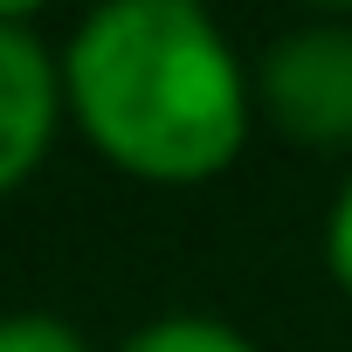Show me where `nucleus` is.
I'll return each mask as SVG.
<instances>
[{"mask_svg":"<svg viewBox=\"0 0 352 352\" xmlns=\"http://www.w3.org/2000/svg\"><path fill=\"white\" fill-rule=\"evenodd\" d=\"M324 270H331V283L352 297V173H345L331 214H324Z\"/></svg>","mask_w":352,"mask_h":352,"instance_id":"obj_6","label":"nucleus"},{"mask_svg":"<svg viewBox=\"0 0 352 352\" xmlns=\"http://www.w3.org/2000/svg\"><path fill=\"white\" fill-rule=\"evenodd\" d=\"M256 111L318 152L352 145V21H304L256 63Z\"/></svg>","mask_w":352,"mask_h":352,"instance_id":"obj_2","label":"nucleus"},{"mask_svg":"<svg viewBox=\"0 0 352 352\" xmlns=\"http://www.w3.org/2000/svg\"><path fill=\"white\" fill-rule=\"evenodd\" d=\"M0 352H90V338L56 311H8L0 318Z\"/></svg>","mask_w":352,"mask_h":352,"instance_id":"obj_5","label":"nucleus"},{"mask_svg":"<svg viewBox=\"0 0 352 352\" xmlns=\"http://www.w3.org/2000/svg\"><path fill=\"white\" fill-rule=\"evenodd\" d=\"M63 104L104 166L201 187L249 145L256 76L194 0H104L63 49Z\"/></svg>","mask_w":352,"mask_h":352,"instance_id":"obj_1","label":"nucleus"},{"mask_svg":"<svg viewBox=\"0 0 352 352\" xmlns=\"http://www.w3.org/2000/svg\"><path fill=\"white\" fill-rule=\"evenodd\" d=\"M118 352H256L249 331H235L228 318H201V311H173V318H152L138 324Z\"/></svg>","mask_w":352,"mask_h":352,"instance_id":"obj_4","label":"nucleus"},{"mask_svg":"<svg viewBox=\"0 0 352 352\" xmlns=\"http://www.w3.org/2000/svg\"><path fill=\"white\" fill-rule=\"evenodd\" d=\"M69 118L63 104V56L35 35L28 14L0 8V201L21 180H35V166L56 145V124Z\"/></svg>","mask_w":352,"mask_h":352,"instance_id":"obj_3","label":"nucleus"}]
</instances>
